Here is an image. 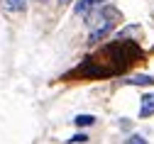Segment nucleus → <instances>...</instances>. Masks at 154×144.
Masks as SVG:
<instances>
[{
	"label": "nucleus",
	"mask_w": 154,
	"mask_h": 144,
	"mask_svg": "<svg viewBox=\"0 0 154 144\" xmlns=\"http://www.w3.org/2000/svg\"><path fill=\"white\" fill-rule=\"evenodd\" d=\"M83 142H88V137L83 132H79V134H73L71 139H66V144H83Z\"/></svg>",
	"instance_id": "nucleus-6"
},
{
	"label": "nucleus",
	"mask_w": 154,
	"mask_h": 144,
	"mask_svg": "<svg viewBox=\"0 0 154 144\" xmlns=\"http://www.w3.org/2000/svg\"><path fill=\"white\" fill-rule=\"evenodd\" d=\"M110 29H112V17L108 15V8H103L100 15H98V20L93 22V29H91V34H88V42H98V39L108 37Z\"/></svg>",
	"instance_id": "nucleus-1"
},
{
	"label": "nucleus",
	"mask_w": 154,
	"mask_h": 144,
	"mask_svg": "<svg viewBox=\"0 0 154 144\" xmlns=\"http://www.w3.org/2000/svg\"><path fill=\"white\" fill-rule=\"evenodd\" d=\"M103 3H105V0H76L73 12L79 15V17H88L95 10H103Z\"/></svg>",
	"instance_id": "nucleus-2"
},
{
	"label": "nucleus",
	"mask_w": 154,
	"mask_h": 144,
	"mask_svg": "<svg viewBox=\"0 0 154 144\" xmlns=\"http://www.w3.org/2000/svg\"><path fill=\"white\" fill-rule=\"evenodd\" d=\"M127 86H152L154 83V76H132L125 81Z\"/></svg>",
	"instance_id": "nucleus-4"
},
{
	"label": "nucleus",
	"mask_w": 154,
	"mask_h": 144,
	"mask_svg": "<svg viewBox=\"0 0 154 144\" xmlns=\"http://www.w3.org/2000/svg\"><path fill=\"white\" fill-rule=\"evenodd\" d=\"M93 122H95L93 115H76V117H73V125H76V127H91Z\"/></svg>",
	"instance_id": "nucleus-5"
},
{
	"label": "nucleus",
	"mask_w": 154,
	"mask_h": 144,
	"mask_svg": "<svg viewBox=\"0 0 154 144\" xmlns=\"http://www.w3.org/2000/svg\"><path fill=\"white\" fill-rule=\"evenodd\" d=\"M127 144H147V139L142 134H130L127 137Z\"/></svg>",
	"instance_id": "nucleus-8"
},
{
	"label": "nucleus",
	"mask_w": 154,
	"mask_h": 144,
	"mask_svg": "<svg viewBox=\"0 0 154 144\" xmlns=\"http://www.w3.org/2000/svg\"><path fill=\"white\" fill-rule=\"evenodd\" d=\"M154 115V93H147L140 98V117H152Z\"/></svg>",
	"instance_id": "nucleus-3"
},
{
	"label": "nucleus",
	"mask_w": 154,
	"mask_h": 144,
	"mask_svg": "<svg viewBox=\"0 0 154 144\" xmlns=\"http://www.w3.org/2000/svg\"><path fill=\"white\" fill-rule=\"evenodd\" d=\"M8 8L10 10H25L27 3H25V0H8Z\"/></svg>",
	"instance_id": "nucleus-7"
},
{
	"label": "nucleus",
	"mask_w": 154,
	"mask_h": 144,
	"mask_svg": "<svg viewBox=\"0 0 154 144\" xmlns=\"http://www.w3.org/2000/svg\"><path fill=\"white\" fill-rule=\"evenodd\" d=\"M59 3H61V5H69V3H73V0H59Z\"/></svg>",
	"instance_id": "nucleus-9"
}]
</instances>
